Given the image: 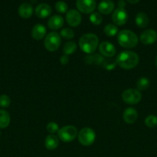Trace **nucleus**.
I'll return each instance as SVG.
<instances>
[{
    "instance_id": "6e6552de",
    "label": "nucleus",
    "mask_w": 157,
    "mask_h": 157,
    "mask_svg": "<svg viewBox=\"0 0 157 157\" xmlns=\"http://www.w3.org/2000/svg\"><path fill=\"white\" fill-rule=\"evenodd\" d=\"M129 18L127 12L125 9L123 8H117L113 11L112 15V19L114 25H123L126 24Z\"/></svg>"
},
{
    "instance_id": "aec40b11",
    "label": "nucleus",
    "mask_w": 157,
    "mask_h": 157,
    "mask_svg": "<svg viewBox=\"0 0 157 157\" xmlns=\"http://www.w3.org/2000/svg\"><path fill=\"white\" fill-rule=\"evenodd\" d=\"M59 144V139L54 134L47 136L45 140V147L49 150H54L58 147Z\"/></svg>"
},
{
    "instance_id": "4be33fe9",
    "label": "nucleus",
    "mask_w": 157,
    "mask_h": 157,
    "mask_svg": "<svg viewBox=\"0 0 157 157\" xmlns=\"http://www.w3.org/2000/svg\"><path fill=\"white\" fill-rule=\"evenodd\" d=\"M10 124L9 113L5 110H0V128H6Z\"/></svg>"
},
{
    "instance_id": "f257e3e1",
    "label": "nucleus",
    "mask_w": 157,
    "mask_h": 157,
    "mask_svg": "<svg viewBox=\"0 0 157 157\" xmlns=\"http://www.w3.org/2000/svg\"><path fill=\"white\" fill-rule=\"evenodd\" d=\"M117 65L126 70H130L136 67L139 61V55L132 51H123L115 58Z\"/></svg>"
},
{
    "instance_id": "473e14b6",
    "label": "nucleus",
    "mask_w": 157,
    "mask_h": 157,
    "mask_svg": "<svg viewBox=\"0 0 157 157\" xmlns=\"http://www.w3.org/2000/svg\"><path fill=\"white\" fill-rule=\"evenodd\" d=\"M59 61H60V63L62 64V65H66V64H67L69 61V56H68V55H62L59 58Z\"/></svg>"
},
{
    "instance_id": "72a5a7b5",
    "label": "nucleus",
    "mask_w": 157,
    "mask_h": 157,
    "mask_svg": "<svg viewBox=\"0 0 157 157\" xmlns=\"http://www.w3.org/2000/svg\"><path fill=\"white\" fill-rule=\"evenodd\" d=\"M118 8H123V9H124L125 6H126V2L123 0H119L118 2Z\"/></svg>"
},
{
    "instance_id": "0eeeda50",
    "label": "nucleus",
    "mask_w": 157,
    "mask_h": 157,
    "mask_svg": "<svg viewBox=\"0 0 157 157\" xmlns=\"http://www.w3.org/2000/svg\"><path fill=\"white\" fill-rule=\"evenodd\" d=\"M122 99L125 103L130 105H135L139 103L142 99V94L137 89H126L122 94Z\"/></svg>"
},
{
    "instance_id": "7ed1b4c3",
    "label": "nucleus",
    "mask_w": 157,
    "mask_h": 157,
    "mask_svg": "<svg viewBox=\"0 0 157 157\" xmlns=\"http://www.w3.org/2000/svg\"><path fill=\"white\" fill-rule=\"evenodd\" d=\"M119 44L124 48H132L138 44L139 38L136 34L128 29L120 31L117 35Z\"/></svg>"
},
{
    "instance_id": "bb28decb",
    "label": "nucleus",
    "mask_w": 157,
    "mask_h": 157,
    "mask_svg": "<svg viewBox=\"0 0 157 157\" xmlns=\"http://www.w3.org/2000/svg\"><path fill=\"white\" fill-rule=\"evenodd\" d=\"M102 65L106 70L111 71L115 68V66L117 65V63L115 59H113L112 58H107L103 61Z\"/></svg>"
},
{
    "instance_id": "7c9ffc66",
    "label": "nucleus",
    "mask_w": 157,
    "mask_h": 157,
    "mask_svg": "<svg viewBox=\"0 0 157 157\" xmlns=\"http://www.w3.org/2000/svg\"><path fill=\"white\" fill-rule=\"evenodd\" d=\"M46 130L50 134H54L55 133H58L59 127H58V125L55 122H49L46 125Z\"/></svg>"
},
{
    "instance_id": "f03ea898",
    "label": "nucleus",
    "mask_w": 157,
    "mask_h": 157,
    "mask_svg": "<svg viewBox=\"0 0 157 157\" xmlns=\"http://www.w3.org/2000/svg\"><path fill=\"white\" fill-rule=\"evenodd\" d=\"M79 48L84 53L93 54L99 46V38L95 34L86 33L80 38L78 41Z\"/></svg>"
},
{
    "instance_id": "f3484780",
    "label": "nucleus",
    "mask_w": 157,
    "mask_h": 157,
    "mask_svg": "<svg viewBox=\"0 0 157 157\" xmlns=\"http://www.w3.org/2000/svg\"><path fill=\"white\" fill-rule=\"evenodd\" d=\"M46 36V28L42 24H36L32 29V37L35 40L39 41Z\"/></svg>"
},
{
    "instance_id": "c9c22d12",
    "label": "nucleus",
    "mask_w": 157,
    "mask_h": 157,
    "mask_svg": "<svg viewBox=\"0 0 157 157\" xmlns=\"http://www.w3.org/2000/svg\"><path fill=\"white\" fill-rule=\"evenodd\" d=\"M155 64L157 67V55H156V57H155Z\"/></svg>"
},
{
    "instance_id": "9b49d317",
    "label": "nucleus",
    "mask_w": 157,
    "mask_h": 157,
    "mask_svg": "<svg viewBox=\"0 0 157 157\" xmlns=\"http://www.w3.org/2000/svg\"><path fill=\"white\" fill-rule=\"evenodd\" d=\"M99 51L100 55L106 58H112L116 54V49L115 46L107 41L100 43L99 45Z\"/></svg>"
},
{
    "instance_id": "b1692460",
    "label": "nucleus",
    "mask_w": 157,
    "mask_h": 157,
    "mask_svg": "<svg viewBox=\"0 0 157 157\" xmlns=\"http://www.w3.org/2000/svg\"><path fill=\"white\" fill-rule=\"evenodd\" d=\"M149 85H150V81L149 80V78H146V77H142V78H139L136 82L137 90L139 91L147 90L149 87Z\"/></svg>"
},
{
    "instance_id": "39448f33",
    "label": "nucleus",
    "mask_w": 157,
    "mask_h": 157,
    "mask_svg": "<svg viewBox=\"0 0 157 157\" xmlns=\"http://www.w3.org/2000/svg\"><path fill=\"white\" fill-rule=\"evenodd\" d=\"M95 140V133L90 127H84L78 133V140L84 147L93 144Z\"/></svg>"
},
{
    "instance_id": "ddd939ff",
    "label": "nucleus",
    "mask_w": 157,
    "mask_h": 157,
    "mask_svg": "<svg viewBox=\"0 0 157 157\" xmlns=\"http://www.w3.org/2000/svg\"><path fill=\"white\" fill-rule=\"evenodd\" d=\"M35 13L38 18H46L52 13V8L49 5L46 3H41L38 5L35 9Z\"/></svg>"
},
{
    "instance_id": "dca6fc26",
    "label": "nucleus",
    "mask_w": 157,
    "mask_h": 157,
    "mask_svg": "<svg viewBox=\"0 0 157 157\" xmlns=\"http://www.w3.org/2000/svg\"><path fill=\"white\" fill-rule=\"evenodd\" d=\"M48 27L52 30H58L62 27L64 24V19L61 15H54L48 20Z\"/></svg>"
},
{
    "instance_id": "9d476101",
    "label": "nucleus",
    "mask_w": 157,
    "mask_h": 157,
    "mask_svg": "<svg viewBox=\"0 0 157 157\" xmlns=\"http://www.w3.org/2000/svg\"><path fill=\"white\" fill-rule=\"evenodd\" d=\"M66 22L71 27H77L82 21V15L76 9H70L66 12Z\"/></svg>"
},
{
    "instance_id": "393cba45",
    "label": "nucleus",
    "mask_w": 157,
    "mask_h": 157,
    "mask_svg": "<svg viewBox=\"0 0 157 157\" xmlns=\"http://www.w3.org/2000/svg\"><path fill=\"white\" fill-rule=\"evenodd\" d=\"M104 33L109 37H114L118 34V27L114 24H107L104 27Z\"/></svg>"
},
{
    "instance_id": "cd10ccee",
    "label": "nucleus",
    "mask_w": 157,
    "mask_h": 157,
    "mask_svg": "<svg viewBox=\"0 0 157 157\" xmlns=\"http://www.w3.org/2000/svg\"><path fill=\"white\" fill-rule=\"evenodd\" d=\"M59 35L64 39L70 40L74 38V36H75V32H74V31L72 29H69V28H65V29H62Z\"/></svg>"
},
{
    "instance_id": "6ab92c4d",
    "label": "nucleus",
    "mask_w": 157,
    "mask_h": 157,
    "mask_svg": "<svg viewBox=\"0 0 157 157\" xmlns=\"http://www.w3.org/2000/svg\"><path fill=\"white\" fill-rule=\"evenodd\" d=\"M18 15L22 18H29L33 14V8L31 4L24 2L21 4L18 9Z\"/></svg>"
},
{
    "instance_id": "2f4dec72",
    "label": "nucleus",
    "mask_w": 157,
    "mask_h": 157,
    "mask_svg": "<svg viewBox=\"0 0 157 157\" xmlns=\"http://www.w3.org/2000/svg\"><path fill=\"white\" fill-rule=\"evenodd\" d=\"M11 104V99L8 95L2 94L0 96V107L2 108H6L9 107Z\"/></svg>"
},
{
    "instance_id": "423d86ee",
    "label": "nucleus",
    "mask_w": 157,
    "mask_h": 157,
    "mask_svg": "<svg viewBox=\"0 0 157 157\" xmlns=\"http://www.w3.org/2000/svg\"><path fill=\"white\" fill-rule=\"evenodd\" d=\"M61 44V36L55 32H49L46 35L44 41L45 48L49 52H55Z\"/></svg>"
},
{
    "instance_id": "4468645a",
    "label": "nucleus",
    "mask_w": 157,
    "mask_h": 157,
    "mask_svg": "<svg viewBox=\"0 0 157 157\" xmlns=\"http://www.w3.org/2000/svg\"><path fill=\"white\" fill-rule=\"evenodd\" d=\"M115 9V4L112 0H103L98 6V10L99 13L103 15H109L113 12Z\"/></svg>"
},
{
    "instance_id": "f704fd0d",
    "label": "nucleus",
    "mask_w": 157,
    "mask_h": 157,
    "mask_svg": "<svg viewBox=\"0 0 157 157\" xmlns=\"http://www.w3.org/2000/svg\"><path fill=\"white\" fill-rule=\"evenodd\" d=\"M126 1H127L128 2L131 3V4H135V3L139 2V0H126Z\"/></svg>"
},
{
    "instance_id": "a211bd4d",
    "label": "nucleus",
    "mask_w": 157,
    "mask_h": 157,
    "mask_svg": "<svg viewBox=\"0 0 157 157\" xmlns=\"http://www.w3.org/2000/svg\"><path fill=\"white\" fill-rule=\"evenodd\" d=\"M105 60L104 57L100 54H89L84 58V61L86 64H95L100 65Z\"/></svg>"
},
{
    "instance_id": "20e7f679",
    "label": "nucleus",
    "mask_w": 157,
    "mask_h": 157,
    "mask_svg": "<svg viewBox=\"0 0 157 157\" xmlns=\"http://www.w3.org/2000/svg\"><path fill=\"white\" fill-rule=\"evenodd\" d=\"M57 134L60 140L64 143H69L74 140L78 136V130L74 126L67 125L60 128Z\"/></svg>"
},
{
    "instance_id": "c85d7f7f",
    "label": "nucleus",
    "mask_w": 157,
    "mask_h": 157,
    "mask_svg": "<svg viewBox=\"0 0 157 157\" xmlns=\"http://www.w3.org/2000/svg\"><path fill=\"white\" fill-rule=\"evenodd\" d=\"M145 124L149 128L157 127V117L155 115H149L145 119Z\"/></svg>"
},
{
    "instance_id": "1a4fd4ad",
    "label": "nucleus",
    "mask_w": 157,
    "mask_h": 157,
    "mask_svg": "<svg viewBox=\"0 0 157 157\" xmlns=\"http://www.w3.org/2000/svg\"><path fill=\"white\" fill-rule=\"evenodd\" d=\"M76 7L82 13L91 14L96 8L95 0H77Z\"/></svg>"
},
{
    "instance_id": "f8f14e48",
    "label": "nucleus",
    "mask_w": 157,
    "mask_h": 157,
    "mask_svg": "<svg viewBox=\"0 0 157 157\" xmlns=\"http://www.w3.org/2000/svg\"><path fill=\"white\" fill-rule=\"evenodd\" d=\"M139 40L146 45L154 44L157 41V32L153 29H146L141 33Z\"/></svg>"
},
{
    "instance_id": "2eb2a0df",
    "label": "nucleus",
    "mask_w": 157,
    "mask_h": 157,
    "mask_svg": "<svg viewBox=\"0 0 157 157\" xmlns=\"http://www.w3.org/2000/svg\"><path fill=\"white\" fill-rule=\"evenodd\" d=\"M123 117L126 124H134L138 118V113L133 107H128L123 112Z\"/></svg>"
},
{
    "instance_id": "a878e982",
    "label": "nucleus",
    "mask_w": 157,
    "mask_h": 157,
    "mask_svg": "<svg viewBox=\"0 0 157 157\" xmlns=\"http://www.w3.org/2000/svg\"><path fill=\"white\" fill-rule=\"evenodd\" d=\"M89 21L95 25H99L103 22V16L99 12H92L89 15Z\"/></svg>"
},
{
    "instance_id": "412c9836",
    "label": "nucleus",
    "mask_w": 157,
    "mask_h": 157,
    "mask_svg": "<svg viewBox=\"0 0 157 157\" xmlns=\"http://www.w3.org/2000/svg\"><path fill=\"white\" fill-rule=\"evenodd\" d=\"M135 21L136 25L140 29H145L148 26L149 22V19L148 15L145 12H139L135 15Z\"/></svg>"
},
{
    "instance_id": "5701e85b",
    "label": "nucleus",
    "mask_w": 157,
    "mask_h": 157,
    "mask_svg": "<svg viewBox=\"0 0 157 157\" xmlns=\"http://www.w3.org/2000/svg\"><path fill=\"white\" fill-rule=\"evenodd\" d=\"M77 49V44L73 41H69L63 46V53L66 55H72Z\"/></svg>"
},
{
    "instance_id": "c756f323",
    "label": "nucleus",
    "mask_w": 157,
    "mask_h": 157,
    "mask_svg": "<svg viewBox=\"0 0 157 157\" xmlns=\"http://www.w3.org/2000/svg\"><path fill=\"white\" fill-rule=\"evenodd\" d=\"M55 10L59 13H66L68 12V5L64 1H58L55 5Z\"/></svg>"
}]
</instances>
